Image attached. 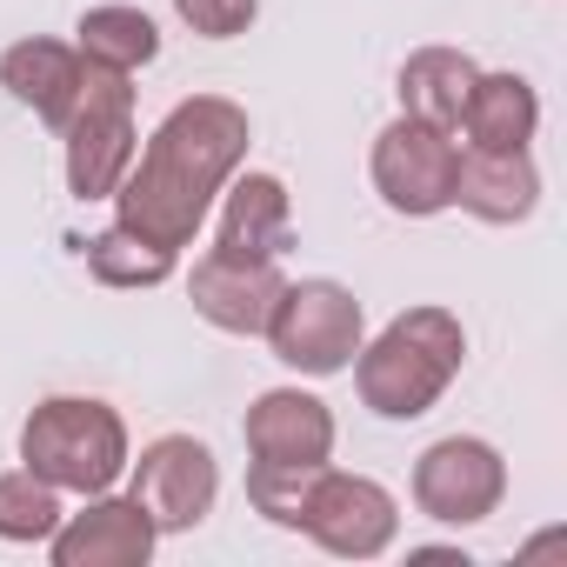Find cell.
Masks as SVG:
<instances>
[{
    "label": "cell",
    "instance_id": "2e32d148",
    "mask_svg": "<svg viewBox=\"0 0 567 567\" xmlns=\"http://www.w3.org/2000/svg\"><path fill=\"white\" fill-rule=\"evenodd\" d=\"M474 81H481V68H474L461 48H421V54H408V68H401V114H408V121H427V127H441V134H454L461 114H467Z\"/></svg>",
    "mask_w": 567,
    "mask_h": 567
},
{
    "label": "cell",
    "instance_id": "5bb4252c",
    "mask_svg": "<svg viewBox=\"0 0 567 567\" xmlns=\"http://www.w3.org/2000/svg\"><path fill=\"white\" fill-rule=\"evenodd\" d=\"M81 74H87L81 48H61V41H14L0 54V87H8L21 107H34L54 134H61L74 94H81Z\"/></svg>",
    "mask_w": 567,
    "mask_h": 567
},
{
    "label": "cell",
    "instance_id": "3957f363",
    "mask_svg": "<svg viewBox=\"0 0 567 567\" xmlns=\"http://www.w3.org/2000/svg\"><path fill=\"white\" fill-rule=\"evenodd\" d=\"M21 461L61 494H107L127 474V421L107 401L54 394L21 427Z\"/></svg>",
    "mask_w": 567,
    "mask_h": 567
},
{
    "label": "cell",
    "instance_id": "ba28073f",
    "mask_svg": "<svg viewBox=\"0 0 567 567\" xmlns=\"http://www.w3.org/2000/svg\"><path fill=\"white\" fill-rule=\"evenodd\" d=\"M301 534H315L341 560H381L394 547V534H401V507H394V494L381 481L321 467V481L308 494V514H301Z\"/></svg>",
    "mask_w": 567,
    "mask_h": 567
},
{
    "label": "cell",
    "instance_id": "e0dca14e",
    "mask_svg": "<svg viewBox=\"0 0 567 567\" xmlns=\"http://www.w3.org/2000/svg\"><path fill=\"white\" fill-rule=\"evenodd\" d=\"M461 127H467V147H494V154L527 147L534 127H540V94L520 74H481L474 94H467Z\"/></svg>",
    "mask_w": 567,
    "mask_h": 567
},
{
    "label": "cell",
    "instance_id": "4fadbf2b",
    "mask_svg": "<svg viewBox=\"0 0 567 567\" xmlns=\"http://www.w3.org/2000/svg\"><path fill=\"white\" fill-rule=\"evenodd\" d=\"M454 207H467V214L487 220V227L527 220V214L540 207V167H534V154H527V147H507V154L467 147V154L454 161Z\"/></svg>",
    "mask_w": 567,
    "mask_h": 567
},
{
    "label": "cell",
    "instance_id": "277c9868",
    "mask_svg": "<svg viewBox=\"0 0 567 567\" xmlns=\"http://www.w3.org/2000/svg\"><path fill=\"white\" fill-rule=\"evenodd\" d=\"M267 341H274L280 368L328 381V374L354 368V354L368 341V321H361V301L341 280H288L274 315H267Z\"/></svg>",
    "mask_w": 567,
    "mask_h": 567
},
{
    "label": "cell",
    "instance_id": "30bf717a",
    "mask_svg": "<svg viewBox=\"0 0 567 567\" xmlns=\"http://www.w3.org/2000/svg\"><path fill=\"white\" fill-rule=\"evenodd\" d=\"M154 540L161 527L134 494H87L81 514H61V527L48 534V554L54 567H147Z\"/></svg>",
    "mask_w": 567,
    "mask_h": 567
},
{
    "label": "cell",
    "instance_id": "8fae6325",
    "mask_svg": "<svg viewBox=\"0 0 567 567\" xmlns=\"http://www.w3.org/2000/svg\"><path fill=\"white\" fill-rule=\"evenodd\" d=\"M280 260H254V254H200L194 260V280H187V295H194V315L220 334H267V315L280 301Z\"/></svg>",
    "mask_w": 567,
    "mask_h": 567
},
{
    "label": "cell",
    "instance_id": "d6986e66",
    "mask_svg": "<svg viewBox=\"0 0 567 567\" xmlns=\"http://www.w3.org/2000/svg\"><path fill=\"white\" fill-rule=\"evenodd\" d=\"M87 274L101 280V288H161V280L174 274V247H154L147 234L134 227H107L87 240Z\"/></svg>",
    "mask_w": 567,
    "mask_h": 567
},
{
    "label": "cell",
    "instance_id": "ffe728a7",
    "mask_svg": "<svg viewBox=\"0 0 567 567\" xmlns=\"http://www.w3.org/2000/svg\"><path fill=\"white\" fill-rule=\"evenodd\" d=\"M61 487H48L41 474L14 467V474H0V540H48L61 527Z\"/></svg>",
    "mask_w": 567,
    "mask_h": 567
},
{
    "label": "cell",
    "instance_id": "52a82bcc",
    "mask_svg": "<svg viewBox=\"0 0 567 567\" xmlns=\"http://www.w3.org/2000/svg\"><path fill=\"white\" fill-rule=\"evenodd\" d=\"M507 494V461L474 441V434H447L414 461V507L441 527H474L501 507Z\"/></svg>",
    "mask_w": 567,
    "mask_h": 567
},
{
    "label": "cell",
    "instance_id": "ac0fdd59",
    "mask_svg": "<svg viewBox=\"0 0 567 567\" xmlns=\"http://www.w3.org/2000/svg\"><path fill=\"white\" fill-rule=\"evenodd\" d=\"M81 61L87 68H107V74H141L154 54H161V28L141 14V8H87L81 28Z\"/></svg>",
    "mask_w": 567,
    "mask_h": 567
},
{
    "label": "cell",
    "instance_id": "44dd1931",
    "mask_svg": "<svg viewBox=\"0 0 567 567\" xmlns=\"http://www.w3.org/2000/svg\"><path fill=\"white\" fill-rule=\"evenodd\" d=\"M321 467H328V461H321ZM321 467L254 461V467H247V501H254V514H260V520H274V527H301V514H308V494H315Z\"/></svg>",
    "mask_w": 567,
    "mask_h": 567
},
{
    "label": "cell",
    "instance_id": "5b68a950",
    "mask_svg": "<svg viewBox=\"0 0 567 567\" xmlns=\"http://www.w3.org/2000/svg\"><path fill=\"white\" fill-rule=\"evenodd\" d=\"M61 141H68V187L74 200H114L121 174L134 167V87L127 74H107V68H87L81 74V94L61 121Z\"/></svg>",
    "mask_w": 567,
    "mask_h": 567
},
{
    "label": "cell",
    "instance_id": "7c38bea8",
    "mask_svg": "<svg viewBox=\"0 0 567 567\" xmlns=\"http://www.w3.org/2000/svg\"><path fill=\"white\" fill-rule=\"evenodd\" d=\"M247 454L254 461H288V467H321L334 454V414L321 394H301V388H267L247 421Z\"/></svg>",
    "mask_w": 567,
    "mask_h": 567
},
{
    "label": "cell",
    "instance_id": "9c48e42d",
    "mask_svg": "<svg viewBox=\"0 0 567 567\" xmlns=\"http://www.w3.org/2000/svg\"><path fill=\"white\" fill-rule=\"evenodd\" d=\"M127 494L147 507V520H154L161 534H187V527H200V520L214 514L220 467H214L207 441H194V434H161V441L141 447Z\"/></svg>",
    "mask_w": 567,
    "mask_h": 567
},
{
    "label": "cell",
    "instance_id": "7a4b0ae2",
    "mask_svg": "<svg viewBox=\"0 0 567 567\" xmlns=\"http://www.w3.org/2000/svg\"><path fill=\"white\" fill-rule=\"evenodd\" d=\"M461 361H467L461 321L447 308H408L374 341H361V354H354L361 408H374L381 421H421L454 388Z\"/></svg>",
    "mask_w": 567,
    "mask_h": 567
},
{
    "label": "cell",
    "instance_id": "6da1fadb",
    "mask_svg": "<svg viewBox=\"0 0 567 567\" xmlns=\"http://www.w3.org/2000/svg\"><path fill=\"white\" fill-rule=\"evenodd\" d=\"M247 141H254L247 107H234L227 94H194V101H181V107L154 127V141L134 154V167L121 174V187H114V220L134 227V234H147L154 247H174V254H181V247L200 234L214 194L240 174Z\"/></svg>",
    "mask_w": 567,
    "mask_h": 567
},
{
    "label": "cell",
    "instance_id": "9a60e30c",
    "mask_svg": "<svg viewBox=\"0 0 567 567\" xmlns=\"http://www.w3.org/2000/svg\"><path fill=\"white\" fill-rule=\"evenodd\" d=\"M295 234V207L280 174H240L227 181V207H220V240L227 254H254V260H280Z\"/></svg>",
    "mask_w": 567,
    "mask_h": 567
},
{
    "label": "cell",
    "instance_id": "8992f818",
    "mask_svg": "<svg viewBox=\"0 0 567 567\" xmlns=\"http://www.w3.org/2000/svg\"><path fill=\"white\" fill-rule=\"evenodd\" d=\"M454 161H461L454 134H441V127L401 114L394 127H381L368 167H374V194H381L394 214L427 220V214H447V207H454Z\"/></svg>",
    "mask_w": 567,
    "mask_h": 567
},
{
    "label": "cell",
    "instance_id": "7402d4cb",
    "mask_svg": "<svg viewBox=\"0 0 567 567\" xmlns=\"http://www.w3.org/2000/svg\"><path fill=\"white\" fill-rule=\"evenodd\" d=\"M174 14H181L200 41H234V34L254 28L260 0H174Z\"/></svg>",
    "mask_w": 567,
    "mask_h": 567
}]
</instances>
